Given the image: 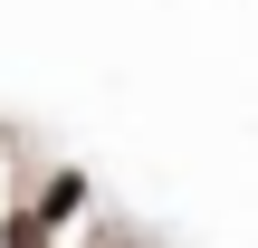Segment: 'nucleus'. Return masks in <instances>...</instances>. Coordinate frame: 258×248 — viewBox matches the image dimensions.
<instances>
[{"label":"nucleus","mask_w":258,"mask_h":248,"mask_svg":"<svg viewBox=\"0 0 258 248\" xmlns=\"http://www.w3.org/2000/svg\"><path fill=\"white\" fill-rule=\"evenodd\" d=\"M29 210H38L48 229H57V220H77V210H86V182H77V172H57V182H48V201H29Z\"/></svg>","instance_id":"nucleus-1"}]
</instances>
